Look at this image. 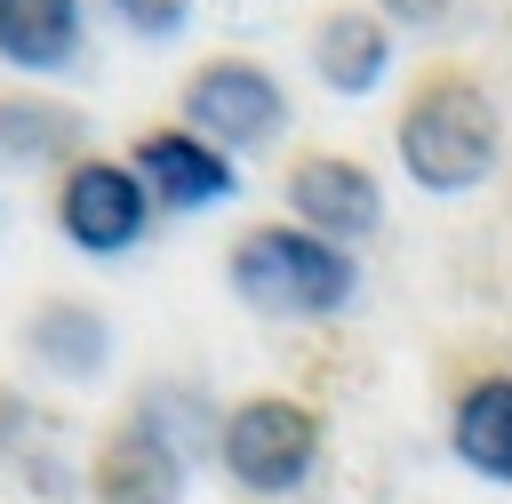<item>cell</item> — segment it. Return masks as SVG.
<instances>
[{
	"label": "cell",
	"mask_w": 512,
	"mask_h": 504,
	"mask_svg": "<svg viewBox=\"0 0 512 504\" xmlns=\"http://www.w3.org/2000/svg\"><path fill=\"white\" fill-rule=\"evenodd\" d=\"M392 160L416 192L464 200L504 168V112L496 88L464 56H424L392 104Z\"/></svg>",
	"instance_id": "obj_1"
},
{
	"label": "cell",
	"mask_w": 512,
	"mask_h": 504,
	"mask_svg": "<svg viewBox=\"0 0 512 504\" xmlns=\"http://www.w3.org/2000/svg\"><path fill=\"white\" fill-rule=\"evenodd\" d=\"M224 288L256 320H344L360 296V256L288 216H256L224 240Z\"/></svg>",
	"instance_id": "obj_2"
},
{
	"label": "cell",
	"mask_w": 512,
	"mask_h": 504,
	"mask_svg": "<svg viewBox=\"0 0 512 504\" xmlns=\"http://www.w3.org/2000/svg\"><path fill=\"white\" fill-rule=\"evenodd\" d=\"M328 464V416L296 392H240L216 416V472L248 504H288Z\"/></svg>",
	"instance_id": "obj_3"
},
{
	"label": "cell",
	"mask_w": 512,
	"mask_h": 504,
	"mask_svg": "<svg viewBox=\"0 0 512 504\" xmlns=\"http://www.w3.org/2000/svg\"><path fill=\"white\" fill-rule=\"evenodd\" d=\"M80 488H88V504H184V496H192V448H184V424L160 408L152 384H144V392L88 440Z\"/></svg>",
	"instance_id": "obj_4"
},
{
	"label": "cell",
	"mask_w": 512,
	"mask_h": 504,
	"mask_svg": "<svg viewBox=\"0 0 512 504\" xmlns=\"http://www.w3.org/2000/svg\"><path fill=\"white\" fill-rule=\"evenodd\" d=\"M152 192L128 168V152H72L64 168H48V224L64 232L72 256H136L152 240Z\"/></svg>",
	"instance_id": "obj_5"
},
{
	"label": "cell",
	"mask_w": 512,
	"mask_h": 504,
	"mask_svg": "<svg viewBox=\"0 0 512 504\" xmlns=\"http://www.w3.org/2000/svg\"><path fill=\"white\" fill-rule=\"evenodd\" d=\"M176 120H184L192 136H208L216 152L248 160V152H272V144L288 136V88H280L272 64L224 48V56H200V64L184 72Z\"/></svg>",
	"instance_id": "obj_6"
},
{
	"label": "cell",
	"mask_w": 512,
	"mask_h": 504,
	"mask_svg": "<svg viewBox=\"0 0 512 504\" xmlns=\"http://www.w3.org/2000/svg\"><path fill=\"white\" fill-rule=\"evenodd\" d=\"M280 208H288V224H304V232L352 248V240H376V224H384V176H376L360 152L312 144V152L288 160V176H280Z\"/></svg>",
	"instance_id": "obj_7"
},
{
	"label": "cell",
	"mask_w": 512,
	"mask_h": 504,
	"mask_svg": "<svg viewBox=\"0 0 512 504\" xmlns=\"http://www.w3.org/2000/svg\"><path fill=\"white\" fill-rule=\"evenodd\" d=\"M440 440L472 480L512 488V360H456L440 376Z\"/></svg>",
	"instance_id": "obj_8"
},
{
	"label": "cell",
	"mask_w": 512,
	"mask_h": 504,
	"mask_svg": "<svg viewBox=\"0 0 512 504\" xmlns=\"http://www.w3.org/2000/svg\"><path fill=\"white\" fill-rule=\"evenodd\" d=\"M128 168L144 176L152 208H168V216H208V208L240 200V160L216 152L208 136H192L184 120L136 128V136H128Z\"/></svg>",
	"instance_id": "obj_9"
},
{
	"label": "cell",
	"mask_w": 512,
	"mask_h": 504,
	"mask_svg": "<svg viewBox=\"0 0 512 504\" xmlns=\"http://www.w3.org/2000/svg\"><path fill=\"white\" fill-rule=\"evenodd\" d=\"M16 352H24L32 376L88 392L112 368V320H104L96 296H32L24 320H16Z\"/></svg>",
	"instance_id": "obj_10"
},
{
	"label": "cell",
	"mask_w": 512,
	"mask_h": 504,
	"mask_svg": "<svg viewBox=\"0 0 512 504\" xmlns=\"http://www.w3.org/2000/svg\"><path fill=\"white\" fill-rule=\"evenodd\" d=\"M392 56H400V32H392L368 0H336V8H320L312 32H304L312 80H320L328 96H352V104L392 80Z\"/></svg>",
	"instance_id": "obj_11"
},
{
	"label": "cell",
	"mask_w": 512,
	"mask_h": 504,
	"mask_svg": "<svg viewBox=\"0 0 512 504\" xmlns=\"http://www.w3.org/2000/svg\"><path fill=\"white\" fill-rule=\"evenodd\" d=\"M88 56V0H0V72L64 80Z\"/></svg>",
	"instance_id": "obj_12"
},
{
	"label": "cell",
	"mask_w": 512,
	"mask_h": 504,
	"mask_svg": "<svg viewBox=\"0 0 512 504\" xmlns=\"http://www.w3.org/2000/svg\"><path fill=\"white\" fill-rule=\"evenodd\" d=\"M128 40H144V48H176L184 32H192V0H96Z\"/></svg>",
	"instance_id": "obj_13"
},
{
	"label": "cell",
	"mask_w": 512,
	"mask_h": 504,
	"mask_svg": "<svg viewBox=\"0 0 512 504\" xmlns=\"http://www.w3.org/2000/svg\"><path fill=\"white\" fill-rule=\"evenodd\" d=\"M40 432H48V416L16 392V384H0V464H16V472H32V456H40Z\"/></svg>",
	"instance_id": "obj_14"
},
{
	"label": "cell",
	"mask_w": 512,
	"mask_h": 504,
	"mask_svg": "<svg viewBox=\"0 0 512 504\" xmlns=\"http://www.w3.org/2000/svg\"><path fill=\"white\" fill-rule=\"evenodd\" d=\"M376 16H384L392 32H440V24L456 16V0H376Z\"/></svg>",
	"instance_id": "obj_15"
}]
</instances>
